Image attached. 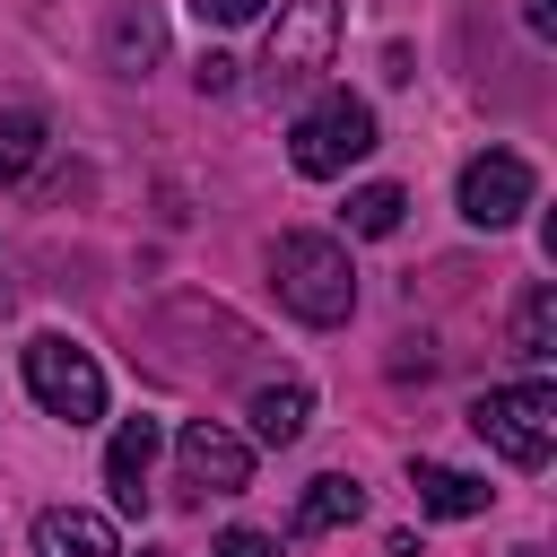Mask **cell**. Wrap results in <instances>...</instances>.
Here are the masks:
<instances>
[{
    "instance_id": "cell-21",
    "label": "cell",
    "mask_w": 557,
    "mask_h": 557,
    "mask_svg": "<svg viewBox=\"0 0 557 557\" xmlns=\"http://www.w3.org/2000/svg\"><path fill=\"white\" fill-rule=\"evenodd\" d=\"M139 557H174V548H139Z\"/></svg>"
},
{
    "instance_id": "cell-11",
    "label": "cell",
    "mask_w": 557,
    "mask_h": 557,
    "mask_svg": "<svg viewBox=\"0 0 557 557\" xmlns=\"http://www.w3.org/2000/svg\"><path fill=\"white\" fill-rule=\"evenodd\" d=\"M366 513V487L348 479V470H322V479H305V496H296V531L305 540H322V531H339V522H357Z\"/></svg>"
},
{
    "instance_id": "cell-8",
    "label": "cell",
    "mask_w": 557,
    "mask_h": 557,
    "mask_svg": "<svg viewBox=\"0 0 557 557\" xmlns=\"http://www.w3.org/2000/svg\"><path fill=\"white\" fill-rule=\"evenodd\" d=\"M157 444H165V426H157V418H122V426H113V444H104V487H113V505H122V513H139V505H148Z\"/></svg>"
},
{
    "instance_id": "cell-16",
    "label": "cell",
    "mask_w": 557,
    "mask_h": 557,
    "mask_svg": "<svg viewBox=\"0 0 557 557\" xmlns=\"http://www.w3.org/2000/svg\"><path fill=\"white\" fill-rule=\"evenodd\" d=\"M400 183H366V191H348V235H400Z\"/></svg>"
},
{
    "instance_id": "cell-18",
    "label": "cell",
    "mask_w": 557,
    "mask_h": 557,
    "mask_svg": "<svg viewBox=\"0 0 557 557\" xmlns=\"http://www.w3.org/2000/svg\"><path fill=\"white\" fill-rule=\"evenodd\" d=\"M191 78H200V96H226V87H235V61H226V52H200Z\"/></svg>"
},
{
    "instance_id": "cell-2",
    "label": "cell",
    "mask_w": 557,
    "mask_h": 557,
    "mask_svg": "<svg viewBox=\"0 0 557 557\" xmlns=\"http://www.w3.org/2000/svg\"><path fill=\"white\" fill-rule=\"evenodd\" d=\"M357 157H374V113H366V96H348V87L313 96V104L296 113V131H287V165H296L305 183H331V174H348Z\"/></svg>"
},
{
    "instance_id": "cell-5",
    "label": "cell",
    "mask_w": 557,
    "mask_h": 557,
    "mask_svg": "<svg viewBox=\"0 0 557 557\" xmlns=\"http://www.w3.org/2000/svg\"><path fill=\"white\" fill-rule=\"evenodd\" d=\"M339 52V0H278V26L261 44V78L270 87H305L322 78Z\"/></svg>"
},
{
    "instance_id": "cell-6",
    "label": "cell",
    "mask_w": 557,
    "mask_h": 557,
    "mask_svg": "<svg viewBox=\"0 0 557 557\" xmlns=\"http://www.w3.org/2000/svg\"><path fill=\"white\" fill-rule=\"evenodd\" d=\"M174 470H183V496L209 505V496H235V487L252 479V444L226 435L218 418H191V426L174 435Z\"/></svg>"
},
{
    "instance_id": "cell-14",
    "label": "cell",
    "mask_w": 557,
    "mask_h": 557,
    "mask_svg": "<svg viewBox=\"0 0 557 557\" xmlns=\"http://www.w3.org/2000/svg\"><path fill=\"white\" fill-rule=\"evenodd\" d=\"M35 157H44V113L35 104H9L0 113V183H17Z\"/></svg>"
},
{
    "instance_id": "cell-12",
    "label": "cell",
    "mask_w": 557,
    "mask_h": 557,
    "mask_svg": "<svg viewBox=\"0 0 557 557\" xmlns=\"http://www.w3.org/2000/svg\"><path fill=\"white\" fill-rule=\"evenodd\" d=\"M305 418H313V392H305L296 374L252 392V435H261V444H296V435H305Z\"/></svg>"
},
{
    "instance_id": "cell-13",
    "label": "cell",
    "mask_w": 557,
    "mask_h": 557,
    "mask_svg": "<svg viewBox=\"0 0 557 557\" xmlns=\"http://www.w3.org/2000/svg\"><path fill=\"white\" fill-rule=\"evenodd\" d=\"M513 357H531V366L557 357V287L548 278H531L522 305H513Z\"/></svg>"
},
{
    "instance_id": "cell-3",
    "label": "cell",
    "mask_w": 557,
    "mask_h": 557,
    "mask_svg": "<svg viewBox=\"0 0 557 557\" xmlns=\"http://www.w3.org/2000/svg\"><path fill=\"white\" fill-rule=\"evenodd\" d=\"M470 426L513 461V470H540L548 453H557V392L531 374V383H496V392H479L470 400Z\"/></svg>"
},
{
    "instance_id": "cell-20",
    "label": "cell",
    "mask_w": 557,
    "mask_h": 557,
    "mask_svg": "<svg viewBox=\"0 0 557 557\" xmlns=\"http://www.w3.org/2000/svg\"><path fill=\"white\" fill-rule=\"evenodd\" d=\"M522 26L548 44V35H557V0H522Z\"/></svg>"
},
{
    "instance_id": "cell-19",
    "label": "cell",
    "mask_w": 557,
    "mask_h": 557,
    "mask_svg": "<svg viewBox=\"0 0 557 557\" xmlns=\"http://www.w3.org/2000/svg\"><path fill=\"white\" fill-rule=\"evenodd\" d=\"M209 26H244V17H261V0H191Z\"/></svg>"
},
{
    "instance_id": "cell-9",
    "label": "cell",
    "mask_w": 557,
    "mask_h": 557,
    "mask_svg": "<svg viewBox=\"0 0 557 557\" xmlns=\"http://www.w3.org/2000/svg\"><path fill=\"white\" fill-rule=\"evenodd\" d=\"M35 557H122V540L87 505H44L35 513Z\"/></svg>"
},
{
    "instance_id": "cell-4",
    "label": "cell",
    "mask_w": 557,
    "mask_h": 557,
    "mask_svg": "<svg viewBox=\"0 0 557 557\" xmlns=\"http://www.w3.org/2000/svg\"><path fill=\"white\" fill-rule=\"evenodd\" d=\"M26 392H35V400H44V418H61V426L104 418V366H96L78 339H61V331L26 339Z\"/></svg>"
},
{
    "instance_id": "cell-15",
    "label": "cell",
    "mask_w": 557,
    "mask_h": 557,
    "mask_svg": "<svg viewBox=\"0 0 557 557\" xmlns=\"http://www.w3.org/2000/svg\"><path fill=\"white\" fill-rule=\"evenodd\" d=\"M157 44H165V35H157V17H148V9H122V17H113V35H104L113 70H131V78L157 61Z\"/></svg>"
},
{
    "instance_id": "cell-10",
    "label": "cell",
    "mask_w": 557,
    "mask_h": 557,
    "mask_svg": "<svg viewBox=\"0 0 557 557\" xmlns=\"http://www.w3.org/2000/svg\"><path fill=\"white\" fill-rule=\"evenodd\" d=\"M409 487H418V505L444 513V522L487 513V479H470V470H453V461H409Z\"/></svg>"
},
{
    "instance_id": "cell-7",
    "label": "cell",
    "mask_w": 557,
    "mask_h": 557,
    "mask_svg": "<svg viewBox=\"0 0 557 557\" xmlns=\"http://www.w3.org/2000/svg\"><path fill=\"white\" fill-rule=\"evenodd\" d=\"M531 191H540V174H531V157H513V148H487V157L461 165V218H470V226H513V218L531 209Z\"/></svg>"
},
{
    "instance_id": "cell-17",
    "label": "cell",
    "mask_w": 557,
    "mask_h": 557,
    "mask_svg": "<svg viewBox=\"0 0 557 557\" xmlns=\"http://www.w3.org/2000/svg\"><path fill=\"white\" fill-rule=\"evenodd\" d=\"M218 557H278V540H270V531H244V522H235V531H218Z\"/></svg>"
},
{
    "instance_id": "cell-1",
    "label": "cell",
    "mask_w": 557,
    "mask_h": 557,
    "mask_svg": "<svg viewBox=\"0 0 557 557\" xmlns=\"http://www.w3.org/2000/svg\"><path fill=\"white\" fill-rule=\"evenodd\" d=\"M270 287L313 331H331V322L357 313V270H348V244L339 235H278L270 244Z\"/></svg>"
}]
</instances>
